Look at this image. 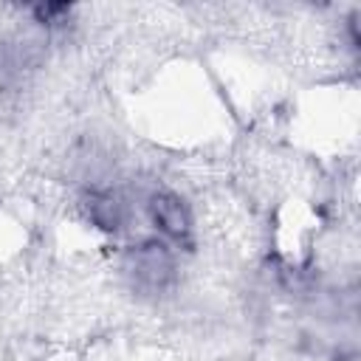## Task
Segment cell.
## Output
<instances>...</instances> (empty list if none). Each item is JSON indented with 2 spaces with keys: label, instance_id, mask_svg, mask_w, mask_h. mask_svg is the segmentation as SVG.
<instances>
[{
  "label": "cell",
  "instance_id": "obj_2",
  "mask_svg": "<svg viewBox=\"0 0 361 361\" xmlns=\"http://www.w3.org/2000/svg\"><path fill=\"white\" fill-rule=\"evenodd\" d=\"M34 14H37L42 23H56L59 14H68V6H62V3H48V6H37Z\"/></svg>",
  "mask_w": 361,
  "mask_h": 361
},
{
  "label": "cell",
  "instance_id": "obj_1",
  "mask_svg": "<svg viewBox=\"0 0 361 361\" xmlns=\"http://www.w3.org/2000/svg\"><path fill=\"white\" fill-rule=\"evenodd\" d=\"M152 220L158 223V228L164 234H169L175 240L189 237V214L175 195H158L152 200Z\"/></svg>",
  "mask_w": 361,
  "mask_h": 361
}]
</instances>
